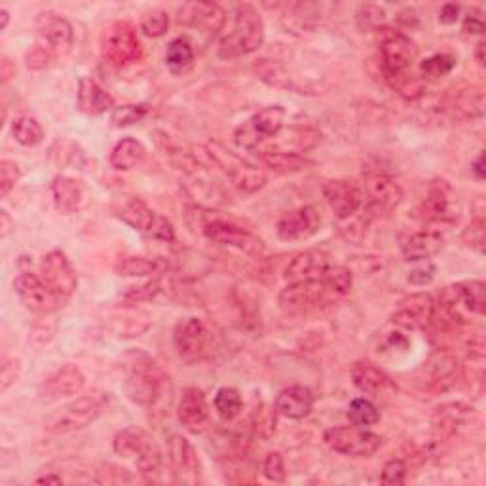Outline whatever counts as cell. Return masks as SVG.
Segmentation results:
<instances>
[{
	"label": "cell",
	"instance_id": "cell-1",
	"mask_svg": "<svg viewBox=\"0 0 486 486\" xmlns=\"http://www.w3.org/2000/svg\"><path fill=\"white\" fill-rule=\"evenodd\" d=\"M169 384L160 364L143 352H133L126 359V393L139 407L152 409L158 405Z\"/></svg>",
	"mask_w": 486,
	"mask_h": 486
},
{
	"label": "cell",
	"instance_id": "cell-2",
	"mask_svg": "<svg viewBox=\"0 0 486 486\" xmlns=\"http://www.w3.org/2000/svg\"><path fill=\"white\" fill-rule=\"evenodd\" d=\"M265 22L258 10L249 3L238 4L234 12V25L220 39L217 54L220 59L249 56L265 44Z\"/></svg>",
	"mask_w": 486,
	"mask_h": 486
},
{
	"label": "cell",
	"instance_id": "cell-3",
	"mask_svg": "<svg viewBox=\"0 0 486 486\" xmlns=\"http://www.w3.org/2000/svg\"><path fill=\"white\" fill-rule=\"evenodd\" d=\"M109 405V393L94 392L80 395L46 418V429L56 436H67L92 426Z\"/></svg>",
	"mask_w": 486,
	"mask_h": 486
},
{
	"label": "cell",
	"instance_id": "cell-4",
	"mask_svg": "<svg viewBox=\"0 0 486 486\" xmlns=\"http://www.w3.org/2000/svg\"><path fill=\"white\" fill-rule=\"evenodd\" d=\"M114 453L118 456H135L137 467L147 481H158L164 470V456L160 446L154 443L145 429L128 428L116 433Z\"/></svg>",
	"mask_w": 486,
	"mask_h": 486
},
{
	"label": "cell",
	"instance_id": "cell-5",
	"mask_svg": "<svg viewBox=\"0 0 486 486\" xmlns=\"http://www.w3.org/2000/svg\"><path fill=\"white\" fill-rule=\"evenodd\" d=\"M205 152L241 194H255L260 188H265L266 173L248 160H243L241 156L232 152L229 147H224L219 141H207Z\"/></svg>",
	"mask_w": 486,
	"mask_h": 486
},
{
	"label": "cell",
	"instance_id": "cell-6",
	"mask_svg": "<svg viewBox=\"0 0 486 486\" xmlns=\"http://www.w3.org/2000/svg\"><path fill=\"white\" fill-rule=\"evenodd\" d=\"M445 316L454 323H467L472 316L482 318L486 311V285L479 280L448 285L439 294Z\"/></svg>",
	"mask_w": 486,
	"mask_h": 486
},
{
	"label": "cell",
	"instance_id": "cell-7",
	"mask_svg": "<svg viewBox=\"0 0 486 486\" xmlns=\"http://www.w3.org/2000/svg\"><path fill=\"white\" fill-rule=\"evenodd\" d=\"M378 50H380V67L384 80L395 78L409 73L412 61L418 56V48L401 31L382 27L376 31Z\"/></svg>",
	"mask_w": 486,
	"mask_h": 486
},
{
	"label": "cell",
	"instance_id": "cell-8",
	"mask_svg": "<svg viewBox=\"0 0 486 486\" xmlns=\"http://www.w3.org/2000/svg\"><path fill=\"white\" fill-rule=\"evenodd\" d=\"M177 354L186 363H198L213 357L217 350V338L200 318H184L176 325L173 331Z\"/></svg>",
	"mask_w": 486,
	"mask_h": 486
},
{
	"label": "cell",
	"instance_id": "cell-9",
	"mask_svg": "<svg viewBox=\"0 0 486 486\" xmlns=\"http://www.w3.org/2000/svg\"><path fill=\"white\" fill-rule=\"evenodd\" d=\"M202 234L222 248H232L246 255L258 256L265 253V241L234 219L212 217L202 224Z\"/></svg>",
	"mask_w": 486,
	"mask_h": 486
},
{
	"label": "cell",
	"instance_id": "cell-10",
	"mask_svg": "<svg viewBox=\"0 0 486 486\" xmlns=\"http://www.w3.org/2000/svg\"><path fill=\"white\" fill-rule=\"evenodd\" d=\"M363 177H364V198H369V202L364 203V210L369 212V215L380 217L388 215L393 210H397V205L403 202V190L399 186L388 173L382 169H371L363 167Z\"/></svg>",
	"mask_w": 486,
	"mask_h": 486
},
{
	"label": "cell",
	"instance_id": "cell-11",
	"mask_svg": "<svg viewBox=\"0 0 486 486\" xmlns=\"http://www.w3.org/2000/svg\"><path fill=\"white\" fill-rule=\"evenodd\" d=\"M285 109L282 105H270L255 112L248 122H243L234 131V141L241 148H258L266 139H274L284 130Z\"/></svg>",
	"mask_w": 486,
	"mask_h": 486
},
{
	"label": "cell",
	"instance_id": "cell-12",
	"mask_svg": "<svg viewBox=\"0 0 486 486\" xmlns=\"http://www.w3.org/2000/svg\"><path fill=\"white\" fill-rule=\"evenodd\" d=\"M101 54L112 67H128L141 58V42L131 23L116 22L105 29L101 39Z\"/></svg>",
	"mask_w": 486,
	"mask_h": 486
},
{
	"label": "cell",
	"instance_id": "cell-13",
	"mask_svg": "<svg viewBox=\"0 0 486 486\" xmlns=\"http://www.w3.org/2000/svg\"><path fill=\"white\" fill-rule=\"evenodd\" d=\"M323 441L335 453L354 458H369L382 446V437L378 433L359 426H340L327 429Z\"/></svg>",
	"mask_w": 486,
	"mask_h": 486
},
{
	"label": "cell",
	"instance_id": "cell-14",
	"mask_svg": "<svg viewBox=\"0 0 486 486\" xmlns=\"http://www.w3.org/2000/svg\"><path fill=\"white\" fill-rule=\"evenodd\" d=\"M14 289L17 297L23 302V306L34 314L50 316L65 306V302L58 294L48 287V284L31 270H22V274L15 277Z\"/></svg>",
	"mask_w": 486,
	"mask_h": 486
},
{
	"label": "cell",
	"instance_id": "cell-15",
	"mask_svg": "<svg viewBox=\"0 0 486 486\" xmlns=\"http://www.w3.org/2000/svg\"><path fill=\"white\" fill-rule=\"evenodd\" d=\"M333 302H337V299L331 289L327 287L323 275L320 280L289 284V287L280 292V306L289 314H302V311Z\"/></svg>",
	"mask_w": 486,
	"mask_h": 486
},
{
	"label": "cell",
	"instance_id": "cell-16",
	"mask_svg": "<svg viewBox=\"0 0 486 486\" xmlns=\"http://www.w3.org/2000/svg\"><path fill=\"white\" fill-rule=\"evenodd\" d=\"M42 280L67 304L78 287V277L71 260L59 249L50 251L40 263Z\"/></svg>",
	"mask_w": 486,
	"mask_h": 486
},
{
	"label": "cell",
	"instance_id": "cell-17",
	"mask_svg": "<svg viewBox=\"0 0 486 486\" xmlns=\"http://www.w3.org/2000/svg\"><path fill=\"white\" fill-rule=\"evenodd\" d=\"M167 460L171 465L173 481L177 484H198L202 464L196 448L183 436H171L167 441Z\"/></svg>",
	"mask_w": 486,
	"mask_h": 486
},
{
	"label": "cell",
	"instance_id": "cell-18",
	"mask_svg": "<svg viewBox=\"0 0 486 486\" xmlns=\"http://www.w3.org/2000/svg\"><path fill=\"white\" fill-rule=\"evenodd\" d=\"M323 196L338 220L350 219L364 205V193L359 184L346 179H333L323 184Z\"/></svg>",
	"mask_w": 486,
	"mask_h": 486
},
{
	"label": "cell",
	"instance_id": "cell-19",
	"mask_svg": "<svg viewBox=\"0 0 486 486\" xmlns=\"http://www.w3.org/2000/svg\"><path fill=\"white\" fill-rule=\"evenodd\" d=\"M37 32L44 48L54 56H65L75 44V31L63 15L44 12L37 17Z\"/></svg>",
	"mask_w": 486,
	"mask_h": 486
},
{
	"label": "cell",
	"instance_id": "cell-20",
	"mask_svg": "<svg viewBox=\"0 0 486 486\" xmlns=\"http://www.w3.org/2000/svg\"><path fill=\"white\" fill-rule=\"evenodd\" d=\"M352 380L361 393L371 395L373 399H378V401H390L397 393V386L390 374L369 361L354 363Z\"/></svg>",
	"mask_w": 486,
	"mask_h": 486
},
{
	"label": "cell",
	"instance_id": "cell-21",
	"mask_svg": "<svg viewBox=\"0 0 486 486\" xmlns=\"http://www.w3.org/2000/svg\"><path fill=\"white\" fill-rule=\"evenodd\" d=\"M177 22L215 37L227 23V12L215 3H186L179 8Z\"/></svg>",
	"mask_w": 486,
	"mask_h": 486
},
{
	"label": "cell",
	"instance_id": "cell-22",
	"mask_svg": "<svg viewBox=\"0 0 486 486\" xmlns=\"http://www.w3.org/2000/svg\"><path fill=\"white\" fill-rule=\"evenodd\" d=\"M321 229V217L314 205H302L299 210L287 212L277 220V236L285 241L308 239Z\"/></svg>",
	"mask_w": 486,
	"mask_h": 486
},
{
	"label": "cell",
	"instance_id": "cell-23",
	"mask_svg": "<svg viewBox=\"0 0 486 486\" xmlns=\"http://www.w3.org/2000/svg\"><path fill=\"white\" fill-rule=\"evenodd\" d=\"M84 384L86 376L80 367H76L73 363H67L44 378L39 393L44 401H56V399L78 395L84 390Z\"/></svg>",
	"mask_w": 486,
	"mask_h": 486
},
{
	"label": "cell",
	"instance_id": "cell-24",
	"mask_svg": "<svg viewBox=\"0 0 486 486\" xmlns=\"http://www.w3.org/2000/svg\"><path fill=\"white\" fill-rule=\"evenodd\" d=\"M433 320H436V302L428 292L410 294L409 299L401 302L392 321L395 327L403 331H412V328H426Z\"/></svg>",
	"mask_w": 486,
	"mask_h": 486
},
{
	"label": "cell",
	"instance_id": "cell-25",
	"mask_svg": "<svg viewBox=\"0 0 486 486\" xmlns=\"http://www.w3.org/2000/svg\"><path fill=\"white\" fill-rule=\"evenodd\" d=\"M179 422L190 433H202L210 428L212 412L205 393L198 388H184L177 405Z\"/></svg>",
	"mask_w": 486,
	"mask_h": 486
},
{
	"label": "cell",
	"instance_id": "cell-26",
	"mask_svg": "<svg viewBox=\"0 0 486 486\" xmlns=\"http://www.w3.org/2000/svg\"><path fill=\"white\" fill-rule=\"evenodd\" d=\"M114 215L122 222H126L133 230L141 232L148 238H152L156 224H158L162 217V215H156L141 198H135V196L120 198L118 203L114 205Z\"/></svg>",
	"mask_w": 486,
	"mask_h": 486
},
{
	"label": "cell",
	"instance_id": "cell-27",
	"mask_svg": "<svg viewBox=\"0 0 486 486\" xmlns=\"http://www.w3.org/2000/svg\"><path fill=\"white\" fill-rule=\"evenodd\" d=\"M399 248L410 263H420V260H429L441 253L445 248V238L439 230H420L403 236L399 241Z\"/></svg>",
	"mask_w": 486,
	"mask_h": 486
},
{
	"label": "cell",
	"instance_id": "cell-28",
	"mask_svg": "<svg viewBox=\"0 0 486 486\" xmlns=\"http://www.w3.org/2000/svg\"><path fill=\"white\" fill-rule=\"evenodd\" d=\"M328 258L323 251H304L294 255L289 265L285 268V280L289 284H299V282H310V280H320V277L327 272Z\"/></svg>",
	"mask_w": 486,
	"mask_h": 486
},
{
	"label": "cell",
	"instance_id": "cell-29",
	"mask_svg": "<svg viewBox=\"0 0 486 486\" xmlns=\"http://www.w3.org/2000/svg\"><path fill=\"white\" fill-rule=\"evenodd\" d=\"M316 397L304 386H291L275 397L274 410L291 420H302L311 412Z\"/></svg>",
	"mask_w": 486,
	"mask_h": 486
},
{
	"label": "cell",
	"instance_id": "cell-30",
	"mask_svg": "<svg viewBox=\"0 0 486 486\" xmlns=\"http://www.w3.org/2000/svg\"><path fill=\"white\" fill-rule=\"evenodd\" d=\"M450 188L445 181H437L429 188L428 198L418 205V210H416V217L426 220V222H450L454 220V213H453V205H450V198H448Z\"/></svg>",
	"mask_w": 486,
	"mask_h": 486
},
{
	"label": "cell",
	"instance_id": "cell-31",
	"mask_svg": "<svg viewBox=\"0 0 486 486\" xmlns=\"http://www.w3.org/2000/svg\"><path fill=\"white\" fill-rule=\"evenodd\" d=\"M78 111L88 116H101L107 111H114V99L92 78H80L78 95H76Z\"/></svg>",
	"mask_w": 486,
	"mask_h": 486
},
{
	"label": "cell",
	"instance_id": "cell-32",
	"mask_svg": "<svg viewBox=\"0 0 486 486\" xmlns=\"http://www.w3.org/2000/svg\"><path fill=\"white\" fill-rule=\"evenodd\" d=\"M277 139V143L274 147H268L263 152H289V154H301L308 152L314 148L321 141V133L314 128H304V126H292L287 130L285 139L282 137H274Z\"/></svg>",
	"mask_w": 486,
	"mask_h": 486
},
{
	"label": "cell",
	"instance_id": "cell-33",
	"mask_svg": "<svg viewBox=\"0 0 486 486\" xmlns=\"http://www.w3.org/2000/svg\"><path fill=\"white\" fill-rule=\"evenodd\" d=\"M51 196L61 213H75L80 210L84 200V184L73 177L58 176L50 184Z\"/></svg>",
	"mask_w": 486,
	"mask_h": 486
},
{
	"label": "cell",
	"instance_id": "cell-34",
	"mask_svg": "<svg viewBox=\"0 0 486 486\" xmlns=\"http://www.w3.org/2000/svg\"><path fill=\"white\" fill-rule=\"evenodd\" d=\"M114 268H116L118 275L143 277V275H166L169 270V265H167V260H164V258L122 256Z\"/></svg>",
	"mask_w": 486,
	"mask_h": 486
},
{
	"label": "cell",
	"instance_id": "cell-35",
	"mask_svg": "<svg viewBox=\"0 0 486 486\" xmlns=\"http://www.w3.org/2000/svg\"><path fill=\"white\" fill-rule=\"evenodd\" d=\"M450 112L460 122L481 118L484 112V94L479 86H472V88L462 90L453 103H450Z\"/></svg>",
	"mask_w": 486,
	"mask_h": 486
},
{
	"label": "cell",
	"instance_id": "cell-36",
	"mask_svg": "<svg viewBox=\"0 0 486 486\" xmlns=\"http://www.w3.org/2000/svg\"><path fill=\"white\" fill-rule=\"evenodd\" d=\"M147 148L133 137H124L118 141L111 152V167L116 171H130L143 162Z\"/></svg>",
	"mask_w": 486,
	"mask_h": 486
},
{
	"label": "cell",
	"instance_id": "cell-37",
	"mask_svg": "<svg viewBox=\"0 0 486 486\" xmlns=\"http://www.w3.org/2000/svg\"><path fill=\"white\" fill-rule=\"evenodd\" d=\"M166 65L173 75L183 76L194 67V48L188 39L179 37L171 40L166 51Z\"/></svg>",
	"mask_w": 486,
	"mask_h": 486
},
{
	"label": "cell",
	"instance_id": "cell-38",
	"mask_svg": "<svg viewBox=\"0 0 486 486\" xmlns=\"http://www.w3.org/2000/svg\"><path fill=\"white\" fill-rule=\"evenodd\" d=\"M260 160L277 173H297L314 166V162L306 160L304 156L289 152H260Z\"/></svg>",
	"mask_w": 486,
	"mask_h": 486
},
{
	"label": "cell",
	"instance_id": "cell-39",
	"mask_svg": "<svg viewBox=\"0 0 486 486\" xmlns=\"http://www.w3.org/2000/svg\"><path fill=\"white\" fill-rule=\"evenodd\" d=\"M14 139L23 147H37L44 141V130L37 118L20 116L12 124Z\"/></svg>",
	"mask_w": 486,
	"mask_h": 486
},
{
	"label": "cell",
	"instance_id": "cell-40",
	"mask_svg": "<svg viewBox=\"0 0 486 486\" xmlns=\"http://www.w3.org/2000/svg\"><path fill=\"white\" fill-rule=\"evenodd\" d=\"M426 369L431 373L433 378L431 382H437V384H441V382H450L458 373V359L448 352H437L431 356Z\"/></svg>",
	"mask_w": 486,
	"mask_h": 486
},
{
	"label": "cell",
	"instance_id": "cell-41",
	"mask_svg": "<svg viewBox=\"0 0 486 486\" xmlns=\"http://www.w3.org/2000/svg\"><path fill=\"white\" fill-rule=\"evenodd\" d=\"M50 158L59 167L82 166L86 162V156H84L82 148L73 141H65V139H59V141L51 145Z\"/></svg>",
	"mask_w": 486,
	"mask_h": 486
},
{
	"label": "cell",
	"instance_id": "cell-42",
	"mask_svg": "<svg viewBox=\"0 0 486 486\" xmlns=\"http://www.w3.org/2000/svg\"><path fill=\"white\" fill-rule=\"evenodd\" d=\"M243 409L241 395L234 388H220L215 395V410L224 422H232L238 418Z\"/></svg>",
	"mask_w": 486,
	"mask_h": 486
},
{
	"label": "cell",
	"instance_id": "cell-43",
	"mask_svg": "<svg viewBox=\"0 0 486 486\" xmlns=\"http://www.w3.org/2000/svg\"><path fill=\"white\" fill-rule=\"evenodd\" d=\"M348 416L354 426L359 428H371L380 422V410L374 403H371L369 399H354L348 409Z\"/></svg>",
	"mask_w": 486,
	"mask_h": 486
},
{
	"label": "cell",
	"instance_id": "cell-44",
	"mask_svg": "<svg viewBox=\"0 0 486 486\" xmlns=\"http://www.w3.org/2000/svg\"><path fill=\"white\" fill-rule=\"evenodd\" d=\"M323 280L327 287L335 294V299L340 301L350 292L352 284H354V275L348 268H344V266H328L327 272L323 274Z\"/></svg>",
	"mask_w": 486,
	"mask_h": 486
},
{
	"label": "cell",
	"instance_id": "cell-45",
	"mask_svg": "<svg viewBox=\"0 0 486 486\" xmlns=\"http://www.w3.org/2000/svg\"><path fill=\"white\" fill-rule=\"evenodd\" d=\"M384 22H386V12L384 8H380L376 4H361L359 10L356 12V23H357V29L363 31V32H369V31H378L384 27Z\"/></svg>",
	"mask_w": 486,
	"mask_h": 486
},
{
	"label": "cell",
	"instance_id": "cell-46",
	"mask_svg": "<svg viewBox=\"0 0 486 486\" xmlns=\"http://www.w3.org/2000/svg\"><path fill=\"white\" fill-rule=\"evenodd\" d=\"M454 67H456V59L453 56L437 54V56H431L420 63V73L424 75V78L437 80V78L446 76L448 73H453Z\"/></svg>",
	"mask_w": 486,
	"mask_h": 486
},
{
	"label": "cell",
	"instance_id": "cell-47",
	"mask_svg": "<svg viewBox=\"0 0 486 486\" xmlns=\"http://www.w3.org/2000/svg\"><path fill=\"white\" fill-rule=\"evenodd\" d=\"M148 114H150L148 105H122L112 111L111 122L116 128H128L143 122Z\"/></svg>",
	"mask_w": 486,
	"mask_h": 486
},
{
	"label": "cell",
	"instance_id": "cell-48",
	"mask_svg": "<svg viewBox=\"0 0 486 486\" xmlns=\"http://www.w3.org/2000/svg\"><path fill=\"white\" fill-rule=\"evenodd\" d=\"M169 29V15L164 10H148L141 15V31L147 37H164Z\"/></svg>",
	"mask_w": 486,
	"mask_h": 486
},
{
	"label": "cell",
	"instance_id": "cell-49",
	"mask_svg": "<svg viewBox=\"0 0 486 486\" xmlns=\"http://www.w3.org/2000/svg\"><path fill=\"white\" fill-rule=\"evenodd\" d=\"M482 213H484V210L481 207L477 215L473 217V220L467 224V229L462 232V241L465 243L467 248H472L477 253H484V241H486Z\"/></svg>",
	"mask_w": 486,
	"mask_h": 486
},
{
	"label": "cell",
	"instance_id": "cell-50",
	"mask_svg": "<svg viewBox=\"0 0 486 486\" xmlns=\"http://www.w3.org/2000/svg\"><path fill=\"white\" fill-rule=\"evenodd\" d=\"M20 179H22L20 166L14 160L0 162V196L6 198Z\"/></svg>",
	"mask_w": 486,
	"mask_h": 486
},
{
	"label": "cell",
	"instance_id": "cell-51",
	"mask_svg": "<svg viewBox=\"0 0 486 486\" xmlns=\"http://www.w3.org/2000/svg\"><path fill=\"white\" fill-rule=\"evenodd\" d=\"M50 316H40L37 321H34V325L31 328L32 342L46 344V342H50L51 338H54V335L58 331V321L51 320Z\"/></svg>",
	"mask_w": 486,
	"mask_h": 486
},
{
	"label": "cell",
	"instance_id": "cell-52",
	"mask_svg": "<svg viewBox=\"0 0 486 486\" xmlns=\"http://www.w3.org/2000/svg\"><path fill=\"white\" fill-rule=\"evenodd\" d=\"M405 479H407V464L403 460L393 458L384 465V470H382L380 482L388 486H397L403 484Z\"/></svg>",
	"mask_w": 486,
	"mask_h": 486
},
{
	"label": "cell",
	"instance_id": "cell-53",
	"mask_svg": "<svg viewBox=\"0 0 486 486\" xmlns=\"http://www.w3.org/2000/svg\"><path fill=\"white\" fill-rule=\"evenodd\" d=\"M263 473L266 479H270L274 482H285L287 472H285L284 456L280 453H270L263 462Z\"/></svg>",
	"mask_w": 486,
	"mask_h": 486
},
{
	"label": "cell",
	"instance_id": "cell-54",
	"mask_svg": "<svg viewBox=\"0 0 486 486\" xmlns=\"http://www.w3.org/2000/svg\"><path fill=\"white\" fill-rule=\"evenodd\" d=\"M253 428L260 437H270L272 431L275 429V416L270 409L265 405H260V409L255 410L253 414Z\"/></svg>",
	"mask_w": 486,
	"mask_h": 486
},
{
	"label": "cell",
	"instance_id": "cell-55",
	"mask_svg": "<svg viewBox=\"0 0 486 486\" xmlns=\"http://www.w3.org/2000/svg\"><path fill=\"white\" fill-rule=\"evenodd\" d=\"M51 54L44 46H34L25 54V65L31 68V71H44V68L50 65Z\"/></svg>",
	"mask_w": 486,
	"mask_h": 486
},
{
	"label": "cell",
	"instance_id": "cell-56",
	"mask_svg": "<svg viewBox=\"0 0 486 486\" xmlns=\"http://www.w3.org/2000/svg\"><path fill=\"white\" fill-rule=\"evenodd\" d=\"M20 373H22V364H20V359H10L3 364V392H6L14 382L20 378Z\"/></svg>",
	"mask_w": 486,
	"mask_h": 486
},
{
	"label": "cell",
	"instance_id": "cell-57",
	"mask_svg": "<svg viewBox=\"0 0 486 486\" xmlns=\"http://www.w3.org/2000/svg\"><path fill=\"white\" fill-rule=\"evenodd\" d=\"M433 277H436V266L429 265V263L426 266H420V268L409 272V282L412 285H426L433 280Z\"/></svg>",
	"mask_w": 486,
	"mask_h": 486
},
{
	"label": "cell",
	"instance_id": "cell-58",
	"mask_svg": "<svg viewBox=\"0 0 486 486\" xmlns=\"http://www.w3.org/2000/svg\"><path fill=\"white\" fill-rule=\"evenodd\" d=\"M460 12H462V6L460 4H445L441 8V14H439V22L445 23V25H453L460 20Z\"/></svg>",
	"mask_w": 486,
	"mask_h": 486
},
{
	"label": "cell",
	"instance_id": "cell-59",
	"mask_svg": "<svg viewBox=\"0 0 486 486\" xmlns=\"http://www.w3.org/2000/svg\"><path fill=\"white\" fill-rule=\"evenodd\" d=\"M464 31H465V34H482V31H484V22H482V17L477 15V14L465 15V20H464Z\"/></svg>",
	"mask_w": 486,
	"mask_h": 486
},
{
	"label": "cell",
	"instance_id": "cell-60",
	"mask_svg": "<svg viewBox=\"0 0 486 486\" xmlns=\"http://www.w3.org/2000/svg\"><path fill=\"white\" fill-rule=\"evenodd\" d=\"M14 227H15V224H14L10 213L4 212V210L0 212V238H8L12 234V230H14Z\"/></svg>",
	"mask_w": 486,
	"mask_h": 486
},
{
	"label": "cell",
	"instance_id": "cell-61",
	"mask_svg": "<svg viewBox=\"0 0 486 486\" xmlns=\"http://www.w3.org/2000/svg\"><path fill=\"white\" fill-rule=\"evenodd\" d=\"M472 169H473L475 177H477L479 181H482V179H484V154H482V152H481V154L477 156V158H475V162H473Z\"/></svg>",
	"mask_w": 486,
	"mask_h": 486
},
{
	"label": "cell",
	"instance_id": "cell-62",
	"mask_svg": "<svg viewBox=\"0 0 486 486\" xmlns=\"http://www.w3.org/2000/svg\"><path fill=\"white\" fill-rule=\"evenodd\" d=\"M484 40H481L479 44H477V48H475V59H477V63L481 65V67H484Z\"/></svg>",
	"mask_w": 486,
	"mask_h": 486
},
{
	"label": "cell",
	"instance_id": "cell-63",
	"mask_svg": "<svg viewBox=\"0 0 486 486\" xmlns=\"http://www.w3.org/2000/svg\"><path fill=\"white\" fill-rule=\"evenodd\" d=\"M37 482H40V484H61L63 479L59 475H46V477L37 479Z\"/></svg>",
	"mask_w": 486,
	"mask_h": 486
},
{
	"label": "cell",
	"instance_id": "cell-64",
	"mask_svg": "<svg viewBox=\"0 0 486 486\" xmlns=\"http://www.w3.org/2000/svg\"><path fill=\"white\" fill-rule=\"evenodd\" d=\"M0 15H3V31H4L8 27V23H10V12L6 8H3V10H0Z\"/></svg>",
	"mask_w": 486,
	"mask_h": 486
}]
</instances>
